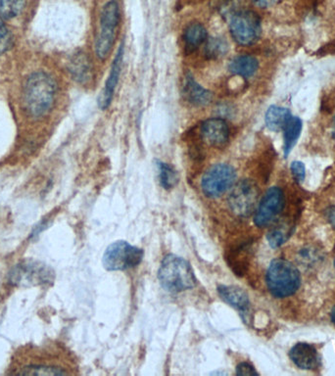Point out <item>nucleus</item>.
Masks as SVG:
<instances>
[{
	"label": "nucleus",
	"mask_w": 335,
	"mask_h": 376,
	"mask_svg": "<svg viewBox=\"0 0 335 376\" xmlns=\"http://www.w3.org/2000/svg\"><path fill=\"white\" fill-rule=\"evenodd\" d=\"M26 4L27 0H0V20L18 16Z\"/></svg>",
	"instance_id": "5701e85b"
},
{
	"label": "nucleus",
	"mask_w": 335,
	"mask_h": 376,
	"mask_svg": "<svg viewBox=\"0 0 335 376\" xmlns=\"http://www.w3.org/2000/svg\"><path fill=\"white\" fill-rule=\"evenodd\" d=\"M119 19V6L117 2H108L101 12L100 33L95 43L96 55L101 60L107 58L112 50Z\"/></svg>",
	"instance_id": "423d86ee"
},
{
	"label": "nucleus",
	"mask_w": 335,
	"mask_h": 376,
	"mask_svg": "<svg viewBox=\"0 0 335 376\" xmlns=\"http://www.w3.org/2000/svg\"><path fill=\"white\" fill-rule=\"evenodd\" d=\"M228 51V43L221 39H209L206 46V55L210 58H218L225 55Z\"/></svg>",
	"instance_id": "a878e982"
},
{
	"label": "nucleus",
	"mask_w": 335,
	"mask_h": 376,
	"mask_svg": "<svg viewBox=\"0 0 335 376\" xmlns=\"http://www.w3.org/2000/svg\"><path fill=\"white\" fill-rule=\"evenodd\" d=\"M322 260H324V252L316 245H307V246L302 247L298 251L296 255L298 264L306 269L317 267V265L321 264Z\"/></svg>",
	"instance_id": "a211bd4d"
},
{
	"label": "nucleus",
	"mask_w": 335,
	"mask_h": 376,
	"mask_svg": "<svg viewBox=\"0 0 335 376\" xmlns=\"http://www.w3.org/2000/svg\"><path fill=\"white\" fill-rule=\"evenodd\" d=\"M259 189L250 179H243L233 186L228 197L231 212L241 218L249 217L257 206Z\"/></svg>",
	"instance_id": "6e6552de"
},
{
	"label": "nucleus",
	"mask_w": 335,
	"mask_h": 376,
	"mask_svg": "<svg viewBox=\"0 0 335 376\" xmlns=\"http://www.w3.org/2000/svg\"><path fill=\"white\" fill-rule=\"evenodd\" d=\"M21 375H67L62 368L48 367V365H29L22 368L18 372Z\"/></svg>",
	"instance_id": "393cba45"
},
{
	"label": "nucleus",
	"mask_w": 335,
	"mask_h": 376,
	"mask_svg": "<svg viewBox=\"0 0 335 376\" xmlns=\"http://www.w3.org/2000/svg\"><path fill=\"white\" fill-rule=\"evenodd\" d=\"M158 279L162 287L172 293L193 288L197 282L191 265L175 255H168L162 260Z\"/></svg>",
	"instance_id": "f03ea898"
},
{
	"label": "nucleus",
	"mask_w": 335,
	"mask_h": 376,
	"mask_svg": "<svg viewBox=\"0 0 335 376\" xmlns=\"http://www.w3.org/2000/svg\"><path fill=\"white\" fill-rule=\"evenodd\" d=\"M144 251L125 242L110 244L103 255V265L107 270H125L137 267L144 259Z\"/></svg>",
	"instance_id": "39448f33"
},
{
	"label": "nucleus",
	"mask_w": 335,
	"mask_h": 376,
	"mask_svg": "<svg viewBox=\"0 0 335 376\" xmlns=\"http://www.w3.org/2000/svg\"><path fill=\"white\" fill-rule=\"evenodd\" d=\"M9 34L7 31L6 27L2 24L1 20H0V53L6 50L9 46Z\"/></svg>",
	"instance_id": "cd10ccee"
},
{
	"label": "nucleus",
	"mask_w": 335,
	"mask_h": 376,
	"mask_svg": "<svg viewBox=\"0 0 335 376\" xmlns=\"http://www.w3.org/2000/svg\"><path fill=\"white\" fill-rule=\"evenodd\" d=\"M157 167L159 169V179L161 186L165 189H172L179 183V174L171 165L158 162Z\"/></svg>",
	"instance_id": "b1692460"
},
{
	"label": "nucleus",
	"mask_w": 335,
	"mask_h": 376,
	"mask_svg": "<svg viewBox=\"0 0 335 376\" xmlns=\"http://www.w3.org/2000/svg\"><path fill=\"white\" fill-rule=\"evenodd\" d=\"M258 68L257 59L250 55L238 56L230 64L231 73L245 78L252 77L257 72Z\"/></svg>",
	"instance_id": "dca6fc26"
},
{
	"label": "nucleus",
	"mask_w": 335,
	"mask_h": 376,
	"mask_svg": "<svg viewBox=\"0 0 335 376\" xmlns=\"http://www.w3.org/2000/svg\"><path fill=\"white\" fill-rule=\"evenodd\" d=\"M331 321L335 323V307L331 311Z\"/></svg>",
	"instance_id": "473e14b6"
},
{
	"label": "nucleus",
	"mask_w": 335,
	"mask_h": 376,
	"mask_svg": "<svg viewBox=\"0 0 335 376\" xmlns=\"http://www.w3.org/2000/svg\"><path fill=\"white\" fill-rule=\"evenodd\" d=\"M184 93L187 102L196 106H205L210 104L213 98L212 93L198 85L191 76H187L186 78Z\"/></svg>",
	"instance_id": "2eb2a0df"
},
{
	"label": "nucleus",
	"mask_w": 335,
	"mask_h": 376,
	"mask_svg": "<svg viewBox=\"0 0 335 376\" xmlns=\"http://www.w3.org/2000/svg\"><path fill=\"white\" fill-rule=\"evenodd\" d=\"M334 265H335V260H334Z\"/></svg>",
	"instance_id": "72a5a7b5"
},
{
	"label": "nucleus",
	"mask_w": 335,
	"mask_h": 376,
	"mask_svg": "<svg viewBox=\"0 0 335 376\" xmlns=\"http://www.w3.org/2000/svg\"><path fill=\"white\" fill-rule=\"evenodd\" d=\"M290 118L292 114L287 108L271 106L266 113V125L273 132H280L285 129Z\"/></svg>",
	"instance_id": "f3484780"
},
{
	"label": "nucleus",
	"mask_w": 335,
	"mask_h": 376,
	"mask_svg": "<svg viewBox=\"0 0 335 376\" xmlns=\"http://www.w3.org/2000/svg\"><path fill=\"white\" fill-rule=\"evenodd\" d=\"M123 55H124V46H121L116 55L114 62L112 64L109 77L107 78V82L104 87V90L101 92L98 104L101 109H107L112 102L113 97H114L115 88L117 87V83L119 82L121 68H122Z\"/></svg>",
	"instance_id": "ddd939ff"
},
{
	"label": "nucleus",
	"mask_w": 335,
	"mask_h": 376,
	"mask_svg": "<svg viewBox=\"0 0 335 376\" xmlns=\"http://www.w3.org/2000/svg\"><path fill=\"white\" fill-rule=\"evenodd\" d=\"M289 357L302 370H314L319 365L320 358L316 349L307 343H299L292 349Z\"/></svg>",
	"instance_id": "4468645a"
},
{
	"label": "nucleus",
	"mask_w": 335,
	"mask_h": 376,
	"mask_svg": "<svg viewBox=\"0 0 335 376\" xmlns=\"http://www.w3.org/2000/svg\"><path fill=\"white\" fill-rule=\"evenodd\" d=\"M252 1L257 6L261 7V8H267V7L272 6L273 4H275L277 0H252Z\"/></svg>",
	"instance_id": "c756f323"
},
{
	"label": "nucleus",
	"mask_w": 335,
	"mask_h": 376,
	"mask_svg": "<svg viewBox=\"0 0 335 376\" xmlns=\"http://www.w3.org/2000/svg\"><path fill=\"white\" fill-rule=\"evenodd\" d=\"M331 135H332V139L335 140V116L334 118V121H332Z\"/></svg>",
	"instance_id": "2f4dec72"
},
{
	"label": "nucleus",
	"mask_w": 335,
	"mask_h": 376,
	"mask_svg": "<svg viewBox=\"0 0 335 376\" xmlns=\"http://www.w3.org/2000/svg\"><path fill=\"white\" fill-rule=\"evenodd\" d=\"M285 205V196L282 189L273 186L268 189L259 204L254 217V223L259 228H266L280 215Z\"/></svg>",
	"instance_id": "9d476101"
},
{
	"label": "nucleus",
	"mask_w": 335,
	"mask_h": 376,
	"mask_svg": "<svg viewBox=\"0 0 335 376\" xmlns=\"http://www.w3.org/2000/svg\"><path fill=\"white\" fill-rule=\"evenodd\" d=\"M184 43H186V48L189 50H194L205 43L207 39L206 29L201 24L196 23L189 25L187 27L184 34Z\"/></svg>",
	"instance_id": "412c9836"
},
{
	"label": "nucleus",
	"mask_w": 335,
	"mask_h": 376,
	"mask_svg": "<svg viewBox=\"0 0 335 376\" xmlns=\"http://www.w3.org/2000/svg\"><path fill=\"white\" fill-rule=\"evenodd\" d=\"M236 172L226 164H217L207 169L202 178L201 188L209 198H219L235 186Z\"/></svg>",
	"instance_id": "0eeeda50"
},
{
	"label": "nucleus",
	"mask_w": 335,
	"mask_h": 376,
	"mask_svg": "<svg viewBox=\"0 0 335 376\" xmlns=\"http://www.w3.org/2000/svg\"><path fill=\"white\" fill-rule=\"evenodd\" d=\"M327 220H329L332 227L335 228V206L329 208V211H327Z\"/></svg>",
	"instance_id": "7c9ffc66"
},
{
	"label": "nucleus",
	"mask_w": 335,
	"mask_h": 376,
	"mask_svg": "<svg viewBox=\"0 0 335 376\" xmlns=\"http://www.w3.org/2000/svg\"><path fill=\"white\" fill-rule=\"evenodd\" d=\"M236 375H257L258 372H256L255 368L252 365L247 363H241L236 368Z\"/></svg>",
	"instance_id": "c85d7f7f"
},
{
	"label": "nucleus",
	"mask_w": 335,
	"mask_h": 376,
	"mask_svg": "<svg viewBox=\"0 0 335 376\" xmlns=\"http://www.w3.org/2000/svg\"><path fill=\"white\" fill-rule=\"evenodd\" d=\"M69 69L73 78L78 82L86 83L90 80V62L85 54L78 53L74 56L70 61Z\"/></svg>",
	"instance_id": "6ab92c4d"
},
{
	"label": "nucleus",
	"mask_w": 335,
	"mask_h": 376,
	"mask_svg": "<svg viewBox=\"0 0 335 376\" xmlns=\"http://www.w3.org/2000/svg\"><path fill=\"white\" fill-rule=\"evenodd\" d=\"M55 95L56 85L53 78L44 72L34 73L25 85V106L32 116H43L53 107Z\"/></svg>",
	"instance_id": "f257e3e1"
},
{
	"label": "nucleus",
	"mask_w": 335,
	"mask_h": 376,
	"mask_svg": "<svg viewBox=\"0 0 335 376\" xmlns=\"http://www.w3.org/2000/svg\"><path fill=\"white\" fill-rule=\"evenodd\" d=\"M266 281L273 296L285 298L297 291L301 279L294 265L285 259H275L268 267Z\"/></svg>",
	"instance_id": "7ed1b4c3"
},
{
	"label": "nucleus",
	"mask_w": 335,
	"mask_h": 376,
	"mask_svg": "<svg viewBox=\"0 0 335 376\" xmlns=\"http://www.w3.org/2000/svg\"><path fill=\"white\" fill-rule=\"evenodd\" d=\"M231 36L241 46H252L261 36V21L252 11H240L231 20Z\"/></svg>",
	"instance_id": "1a4fd4ad"
},
{
	"label": "nucleus",
	"mask_w": 335,
	"mask_h": 376,
	"mask_svg": "<svg viewBox=\"0 0 335 376\" xmlns=\"http://www.w3.org/2000/svg\"><path fill=\"white\" fill-rule=\"evenodd\" d=\"M202 139L212 146H224L230 137V129L225 120L213 118L202 124Z\"/></svg>",
	"instance_id": "9b49d317"
},
{
	"label": "nucleus",
	"mask_w": 335,
	"mask_h": 376,
	"mask_svg": "<svg viewBox=\"0 0 335 376\" xmlns=\"http://www.w3.org/2000/svg\"><path fill=\"white\" fill-rule=\"evenodd\" d=\"M292 172L293 176H294L298 183H302L304 181L305 176H306V169H305L304 164L301 163V162H292Z\"/></svg>",
	"instance_id": "bb28decb"
},
{
	"label": "nucleus",
	"mask_w": 335,
	"mask_h": 376,
	"mask_svg": "<svg viewBox=\"0 0 335 376\" xmlns=\"http://www.w3.org/2000/svg\"><path fill=\"white\" fill-rule=\"evenodd\" d=\"M53 279V270L36 260H25L20 263L15 265L9 274V282L15 286H38L51 284Z\"/></svg>",
	"instance_id": "20e7f679"
},
{
	"label": "nucleus",
	"mask_w": 335,
	"mask_h": 376,
	"mask_svg": "<svg viewBox=\"0 0 335 376\" xmlns=\"http://www.w3.org/2000/svg\"><path fill=\"white\" fill-rule=\"evenodd\" d=\"M218 292L226 304L238 309L245 321H247L250 313V301L245 290L240 287L221 285L218 287Z\"/></svg>",
	"instance_id": "f8f14e48"
},
{
	"label": "nucleus",
	"mask_w": 335,
	"mask_h": 376,
	"mask_svg": "<svg viewBox=\"0 0 335 376\" xmlns=\"http://www.w3.org/2000/svg\"><path fill=\"white\" fill-rule=\"evenodd\" d=\"M292 225L287 223H280L271 228L268 232L267 239L272 248H278L285 244L290 237Z\"/></svg>",
	"instance_id": "4be33fe9"
},
{
	"label": "nucleus",
	"mask_w": 335,
	"mask_h": 376,
	"mask_svg": "<svg viewBox=\"0 0 335 376\" xmlns=\"http://www.w3.org/2000/svg\"><path fill=\"white\" fill-rule=\"evenodd\" d=\"M302 130V121L298 117L290 118L282 132H285V153L287 156L296 144Z\"/></svg>",
	"instance_id": "aec40b11"
}]
</instances>
